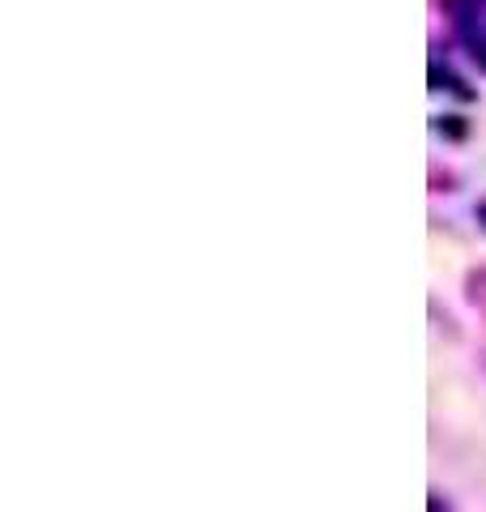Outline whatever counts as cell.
<instances>
[{
  "label": "cell",
  "mask_w": 486,
  "mask_h": 512,
  "mask_svg": "<svg viewBox=\"0 0 486 512\" xmlns=\"http://www.w3.org/2000/svg\"><path fill=\"white\" fill-rule=\"evenodd\" d=\"M478 218H482V222H486V205H478Z\"/></svg>",
  "instance_id": "2"
},
{
  "label": "cell",
  "mask_w": 486,
  "mask_h": 512,
  "mask_svg": "<svg viewBox=\"0 0 486 512\" xmlns=\"http://www.w3.org/2000/svg\"><path fill=\"white\" fill-rule=\"evenodd\" d=\"M431 512H444V504H440V495H435V500H431Z\"/></svg>",
  "instance_id": "1"
}]
</instances>
